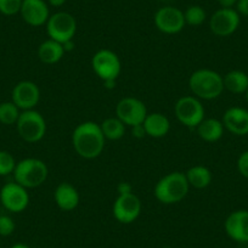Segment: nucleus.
<instances>
[{"label":"nucleus","instance_id":"obj_31","mask_svg":"<svg viewBox=\"0 0 248 248\" xmlns=\"http://www.w3.org/2000/svg\"><path fill=\"white\" fill-rule=\"evenodd\" d=\"M117 191L118 195H127V194H133V186L132 184L128 183V181H122L117 186Z\"/></svg>","mask_w":248,"mask_h":248},{"label":"nucleus","instance_id":"obj_24","mask_svg":"<svg viewBox=\"0 0 248 248\" xmlns=\"http://www.w3.org/2000/svg\"><path fill=\"white\" fill-rule=\"evenodd\" d=\"M105 139L119 140L125 134V124L117 117H109L100 124Z\"/></svg>","mask_w":248,"mask_h":248},{"label":"nucleus","instance_id":"obj_38","mask_svg":"<svg viewBox=\"0 0 248 248\" xmlns=\"http://www.w3.org/2000/svg\"><path fill=\"white\" fill-rule=\"evenodd\" d=\"M11 248H31V247L26 245V243H15L14 246H11Z\"/></svg>","mask_w":248,"mask_h":248},{"label":"nucleus","instance_id":"obj_28","mask_svg":"<svg viewBox=\"0 0 248 248\" xmlns=\"http://www.w3.org/2000/svg\"><path fill=\"white\" fill-rule=\"evenodd\" d=\"M22 0H0V14L5 16H14L20 14Z\"/></svg>","mask_w":248,"mask_h":248},{"label":"nucleus","instance_id":"obj_26","mask_svg":"<svg viewBox=\"0 0 248 248\" xmlns=\"http://www.w3.org/2000/svg\"><path fill=\"white\" fill-rule=\"evenodd\" d=\"M184 17H185L186 25L200 26L206 21L207 13L202 6L192 5L184 11Z\"/></svg>","mask_w":248,"mask_h":248},{"label":"nucleus","instance_id":"obj_35","mask_svg":"<svg viewBox=\"0 0 248 248\" xmlns=\"http://www.w3.org/2000/svg\"><path fill=\"white\" fill-rule=\"evenodd\" d=\"M62 46H63V50H65V52H71L73 49H75L76 44H75V42H73V40H68V42L63 43V44H62Z\"/></svg>","mask_w":248,"mask_h":248},{"label":"nucleus","instance_id":"obj_6","mask_svg":"<svg viewBox=\"0 0 248 248\" xmlns=\"http://www.w3.org/2000/svg\"><path fill=\"white\" fill-rule=\"evenodd\" d=\"M46 32L50 39L63 44L75 38L77 32V21L70 13L60 11L50 15L46 22Z\"/></svg>","mask_w":248,"mask_h":248},{"label":"nucleus","instance_id":"obj_14","mask_svg":"<svg viewBox=\"0 0 248 248\" xmlns=\"http://www.w3.org/2000/svg\"><path fill=\"white\" fill-rule=\"evenodd\" d=\"M11 97L14 104L22 111L34 109L40 101V89L34 82L22 80L14 87Z\"/></svg>","mask_w":248,"mask_h":248},{"label":"nucleus","instance_id":"obj_7","mask_svg":"<svg viewBox=\"0 0 248 248\" xmlns=\"http://www.w3.org/2000/svg\"><path fill=\"white\" fill-rule=\"evenodd\" d=\"M176 119L187 128H197L204 119V107L196 96H183L174 106Z\"/></svg>","mask_w":248,"mask_h":248},{"label":"nucleus","instance_id":"obj_3","mask_svg":"<svg viewBox=\"0 0 248 248\" xmlns=\"http://www.w3.org/2000/svg\"><path fill=\"white\" fill-rule=\"evenodd\" d=\"M189 88L194 96L200 100L218 99L225 89L223 77L208 68L195 71L189 78Z\"/></svg>","mask_w":248,"mask_h":248},{"label":"nucleus","instance_id":"obj_29","mask_svg":"<svg viewBox=\"0 0 248 248\" xmlns=\"http://www.w3.org/2000/svg\"><path fill=\"white\" fill-rule=\"evenodd\" d=\"M15 221L8 216H0V236H10L15 231Z\"/></svg>","mask_w":248,"mask_h":248},{"label":"nucleus","instance_id":"obj_27","mask_svg":"<svg viewBox=\"0 0 248 248\" xmlns=\"http://www.w3.org/2000/svg\"><path fill=\"white\" fill-rule=\"evenodd\" d=\"M16 161L9 151H0V176H6L13 174L15 170Z\"/></svg>","mask_w":248,"mask_h":248},{"label":"nucleus","instance_id":"obj_18","mask_svg":"<svg viewBox=\"0 0 248 248\" xmlns=\"http://www.w3.org/2000/svg\"><path fill=\"white\" fill-rule=\"evenodd\" d=\"M54 199L57 207L65 212H71L76 209L79 204L80 196L76 186L70 183H61L57 185L54 192Z\"/></svg>","mask_w":248,"mask_h":248},{"label":"nucleus","instance_id":"obj_41","mask_svg":"<svg viewBox=\"0 0 248 248\" xmlns=\"http://www.w3.org/2000/svg\"><path fill=\"white\" fill-rule=\"evenodd\" d=\"M163 248H171V247H163Z\"/></svg>","mask_w":248,"mask_h":248},{"label":"nucleus","instance_id":"obj_5","mask_svg":"<svg viewBox=\"0 0 248 248\" xmlns=\"http://www.w3.org/2000/svg\"><path fill=\"white\" fill-rule=\"evenodd\" d=\"M17 133L26 142L34 144L40 141L46 134V122L43 114L35 109L22 111L16 123Z\"/></svg>","mask_w":248,"mask_h":248},{"label":"nucleus","instance_id":"obj_15","mask_svg":"<svg viewBox=\"0 0 248 248\" xmlns=\"http://www.w3.org/2000/svg\"><path fill=\"white\" fill-rule=\"evenodd\" d=\"M20 14L23 21L32 27L46 25L50 17L49 5L45 0H22Z\"/></svg>","mask_w":248,"mask_h":248},{"label":"nucleus","instance_id":"obj_20","mask_svg":"<svg viewBox=\"0 0 248 248\" xmlns=\"http://www.w3.org/2000/svg\"><path fill=\"white\" fill-rule=\"evenodd\" d=\"M65 55V50L61 43L47 39L38 47V57L45 65H55Z\"/></svg>","mask_w":248,"mask_h":248},{"label":"nucleus","instance_id":"obj_21","mask_svg":"<svg viewBox=\"0 0 248 248\" xmlns=\"http://www.w3.org/2000/svg\"><path fill=\"white\" fill-rule=\"evenodd\" d=\"M196 129L202 140L207 142H216L223 137L224 124L217 118H204Z\"/></svg>","mask_w":248,"mask_h":248},{"label":"nucleus","instance_id":"obj_22","mask_svg":"<svg viewBox=\"0 0 248 248\" xmlns=\"http://www.w3.org/2000/svg\"><path fill=\"white\" fill-rule=\"evenodd\" d=\"M224 88L232 94H243L248 89V76L243 71L233 70L223 77Z\"/></svg>","mask_w":248,"mask_h":248},{"label":"nucleus","instance_id":"obj_25","mask_svg":"<svg viewBox=\"0 0 248 248\" xmlns=\"http://www.w3.org/2000/svg\"><path fill=\"white\" fill-rule=\"evenodd\" d=\"M20 108L13 101H6L0 104V123L5 125L17 123L20 118Z\"/></svg>","mask_w":248,"mask_h":248},{"label":"nucleus","instance_id":"obj_33","mask_svg":"<svg viewBox=\"0 0 248 248\" xmlns=\"http://www.w3.org/2000/svg\"><path fill=\"white\" fill-rule=\"evenodd\" d=\"M132 134H133V137L137 138V139H142V138L147 137L146 132H145V128L142 124H138V125L132 127Z\"/></svg>","mask_w":248,"mask_h":248},{"label":"nucleus","instance_id":"obj_9","mask_svg":"<svg viewBox=\"0 0 248 248\" xmlns=\"http://www.w3.org/2000/svg\"><path fill=\"white\" fill-rule=\"evenodd\" d=\"M117 118L121 119L128 127H134L144 123L147 113L146 105L137 97H123L116 106Z\"/></svg>","mask_w":248,"mask_h":248},{"label":"nucleus","instance_id":"obj_13","mask_svg":"<svg viewBox=\"0 0 248 248\" xmlns=\"http://www.w3.org/2000/svg\"><path fill=\"white\" fill-rule=\"evenodd\" d=\"M240 21V15L235 9L220 8L212 15L209 28L217 37H229L237 31Z\"/></svg>","mask_w":248,"mask_h":248},{"label":"nucleus","instance_id":"obj_34","mask_svg":"<svg viewBox=\"0 0 248 248\" xmlns=\"http://www.w3.org/2000/svg\"><path fill=\"white\" fill-rule=\"evenodd\" d=\"M218 4L223 9H233L237 4V0H218Z\"/></svg>","mask_w":248,"mask_h":248},{"label":"nucleus","instance_id":"obj_11","mask_svg":"<svg viewBox=\"0 0 248 248\" xmlns=\"http://www.w3.org/2000/svg\"><path fill=\"white\" fill-rule=\"evenodd\" d=\"M0 202L4 208L13 213H21L30 204V195L26 187L17 184L8 183L0 190Z\"/></svg>","mask_w":248,"mask_h":248},{"label":"nucleus","instance_id":"obj_10","mask_svg":"<svg viewBox=\"0 0 248 248\" xmlns=\"http://www.w3.org/2000/svg\"><path fill=\"white\" fill-rule=\"evenodd\" d=\"M141 208V201L133 192V194L118 195L112 207V213L118 223L132 224L139 218Z\"/></svg>","mask_w":248,"mask_h":248},{"label":"nucleus","instance_id":"obj_32","mask_svg":"<svg viewBox=\"0 0 248 248\" xmlns=\"http://www.w3.org/2000/svg\"><path fill=\"white\" fill-rule=\"evenodd\" d=\"M235 10L237 11L238 15L248 16V0H237Z\"/></svg>","mask_w":248,"mask_h":248},{"label":"nucleus","instance_id":"obj_8","mask_svg":"<svg viewBox=\"0 0 248 248\" xmlns=\"http://www.w3.org/2000/svg\"><path fill=\"white\" fill-rule=\"evenodd\" d=\"M92 67L95 75L105 82L117 79L121 75L122 63L118 55L108 49H101L94 54L92 59Z\"/></svg>","mask_w":248,"mask_h":248},{"label":"nucleus","instance_id":"obj_4","mask_svg":"<svg viewBox=\"0 0 248 248\" xmlns=\"http://www.w3.org/2000/svg\"><path fill=\"white\" fill-rule=\"evenodd\" d=\"M13 174L16 183L26 189H34L46 181L49 168L42 159L25 158L16 163Z\"/></svg>","mask_w":248,"mask_h":248},{"label":"nucleus","instance_id":"obj_1","mask_svg":"<svg viewBox=\"0 0 248 248\" xmlns=\"http://www.w3.org/2000/svg\"><path fill=\"white\" fill-rule=\"evenodd\" d=\"M105 140L100 124L92 121L78 124L72 133L73 149L85 159L99 157L105 149Z\"/></svg>","mask_w":248,"mask_h":248},{"label":"nucleus","instance_id":"obj_2","mask_svg":"<svg viewBox=\"0 0 248 248\" xmlns=\"http://www.w3.org/2000/svg\"><path fill=\"white\" fill-rule=\"evenodd\" d=\"M190 185L181 171H173L158 180L154 190L157 201L163 204H174L183 201L189 194Z\"/></svg>","mask_w":248,"mask_h":248},{"label":"nucleus","instance_id":"obj_12","mask_svg":"<svg viewBox=\"0 0 248 248\" xmlns=\"http://www.w3.org/2000/svg\"><path fill=\"white\" fill-rule=\"evenodd\" d=\"M155 25L164 34H176L185 27L184 13L175 6H163L155 14Z\"/></svg>","mask_w":248,"mask_h":248},{"label":"nucleus","instance_id":"obj_36","mask_svg":"<svg viewBox=\"0 0 248 248\" xmlns=\"http://www.w3.org/2000/svg\"><path fill=\"white\" fill-rule=\"evenodd\" d=\"M66 0H47V4L54 8H61L62 5H65Z\"/></svg>","mask_w":248,"mask_h":248},{"label":"nucleus","instance_id":"obj_17","mask_svg":"<svg viewBox=\"0 0 248 248\" xmlns=\"http://www.w3.org/2000/svg\"><path fill=\"white\" fill-rule=\"evenodd\" d=\"M224 128L232 134L243 137L248 134V111L242 107H230L223 116Z\"/></svg>","mask_w":248,"mask_h":248},{"label":"nucleus","instance_id":"obj_37","mask_svg":"<svg viewBox=\"0 0 248 248\" xmlns=\"http://www.w3.org/2000/svg\"><path fill=\"white\" fill-rule=\"evenodd\" d=\"M117 85V79H108V80H105L104 82V87L106 88V89H114Z\"/></svg>","mask_w":248,"mask_h":248},{"label":"nucleus","instance_id":"obj_42","mask_svg":"<svg viewBox=\"0 0 248 248\" xmlns=\"http://www.w3.org/2000/svg\"><path fill=\"white\" fill-rule=\"evenodd\" d=\"M0 248H1V247H0Z\"/></svg>","mask_w":248,"mask_h":248},{"label":"nucleus","instance_id":"obj_39","mask_svg":"<svg viewBox=\"0 0 248 248\" xmlns=\"http://www.w3.org/2000/svg\"><path fill=\"white\" fill-rule=\"evenodd\" d=\"M246 99H247V102H248V89H247V92H246Z\"/></svg>","mask_w":248,"mask_h":248},{"label":"nucleus","instance_id":"obj_19","mask_svg":"<svg viewBox=\"0 0 248 248\" xmlns=\"http://www.w3.org/2000/svg\"><path fill=\"white\" fill-rule=\"evenodd\" d=\"M142 125H144L147 137L155 138V139L166 137L170 130V122L168 117L159 112L147 114Z\"/></svg>","mask_w":248,"mask_h":248},{"label":"nucleus","instance_id":"obj_30","mask_svg":"<svg viewBox=\"0 0 248 248\" xmlns=\"http://www.w3.org/2000/svg\"><path fill=\"white\" fill-rule=\"evenodd\" d=\"M237 169L242 176L248 179V151L242 152L237 159Z\"/></svg>","mask_w":248,"mask_h":248},{"label":"nucleus","instance_id":"obj_40","mask_svg":"<svg viewBox=\"0 0 248 248\" xmlns=\"http://www.w3.org/2000/svg\"><path fill=\"white\" fill-rule=\"evenodd\" d=\"M246 245H247V246H246V248H248V243H246Z\"/></svg>","mask_w":248,"mask_h":248},{"label":"nucleus","instance_id":"obj_23","mask_svg":"<svg viewBox=\"0 0 248 248\" xmlns=\"http://www.w3.org/2000/svg\"><path fill=\"white\" fill-rule=\"evenodd\" d=\"M186 179L189 181L190 187L195 189H206L212 183V171L204 166H194L186 171Z\"/></svg>","mask_w":248,"mask_h":248},{"label":"nucleus","instance_id":"obj_16","mask_svg":"<svg viewBox=\"0 0 248 248\" xmlns=\"http://www.w3.org/2000/svg\"><path fill=\"white\" fill-rule=\"evenodd\" d=\"M225 232L231 240L238 243H248V211H235L226 218Z\"/></svg>","mask_w":248,"mask_h":248}]
</instances>
